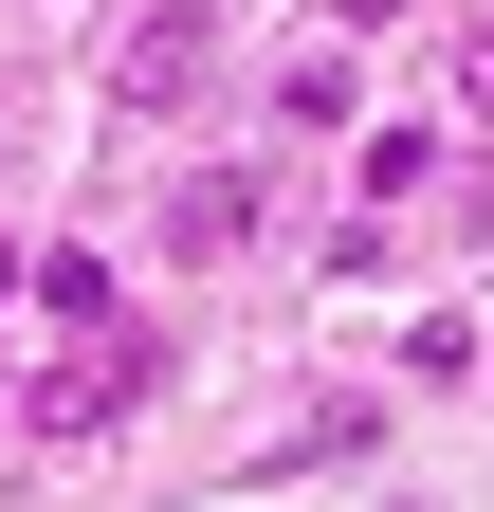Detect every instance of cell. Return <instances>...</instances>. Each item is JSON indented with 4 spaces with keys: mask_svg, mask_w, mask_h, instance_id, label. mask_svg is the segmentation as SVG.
<instances>
[{
    "mask_svg": "<svg viewBox=\"0 0 494 512\" xmlns=\"http://www.w3.org/2000/svg\"><path fill=\"white\" fill-rule=\"evenodd\" d=\"M147 384H165V330H147V311H92V330H74V348L19 384V439H110Z\"/></svg>",
    "mask_w": 494,
    "mask_h": 512,
    "instance_id": "cell-1",
    "label": "cell"
},
{
    "mask_svg": "<svg viewBox=\"0 0 494 512\" xmlns=\"http://www.w3.org/2000/svg\"><path fill=\"white\" fill-rule=\"evenodd\" d=\"M0 311H37V275H19V256H0Z\"/></svg>",
    "mask_w": 494,
    "mask_h": 512,
    "instance_id": "cell-6",
    "label": "cell"
},
{
    "mask_svg": "<svg viewBox=\"0 0 494 512\" xmlns=\"http://www.w3.org/2000/svg\"><path fill=\"white\" fill-rule=\"evenodd\" d=\"M257 220H275V183H257V165H183V183H165V256H238Z\"/></svg>",
    "mask_w": 494,
    "mask_h": 512,
    "instance_id": "cell-3",
    "label": "cell"
},
{
    "mask_svg": "<svg viewBox=\"0 0 494 512\" xmlns=\"http://www.w3.org/2000/svg\"><path fill=\"white\" fill-rule=\"evenodd\" d=\"M458 92H476V110H494V19H476V37H458Z\"/></svg>",
    "mask_w": 494,
    "mask_h": 512,
    "instance_id": "cell-4",
    "label": "cell"
},
{
    "mask_svg": "<svg viewBox=\"0 0 494 512\" xmlns=\"http://www.w3.org/2000/svg\"><path fill=\"white\" fill-rule=\"evenodd\" d=\"M330 19H348V37H385V19H421V0H330Z\"/></svg>",
    "mask_w": 494,
    "mask_h": 512,
    "instance_id": "cell-5",
    "label": "cell"
},
{
    "mask_svg": "<svg viewBox=\"0 0 494 512\" xmlns=\"http://www.w3.org/2000/svg\"><path fill=\"white\" fill-rule=\"evenodd\" d=\"M202 74H220V19H202V0H165V19L110 37V92H129V110H183Z\"/></svg>",
    "mask_w": 494,
    "mask_h": 512,
    "instance_id": "cell-2",
    "label": "cell"
}]
</instances>
